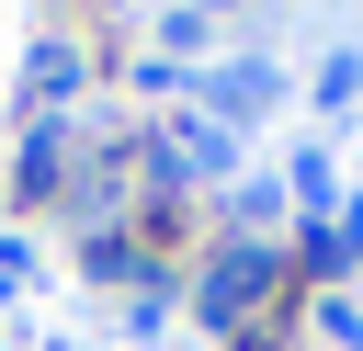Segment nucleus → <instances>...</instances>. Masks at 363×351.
I'll list each match as a JSON object with an SVG mask.
<instances>
[{
	"label": "nucleus",
	"mask_w": 363,
	"mask_h": 351,
	"mask_svg": "<svg viewBox=\"0 0 363 351\" xmlns=\"http://www.w3.org/2000/svg\"><path fill=\"white\" fill-rule=\"evenodd\" d=\"M250 283H261V249H227V272L204 283V317H238V306H250Z\"/></svg>",
	"instance_id": "1"
}]
</instances>
